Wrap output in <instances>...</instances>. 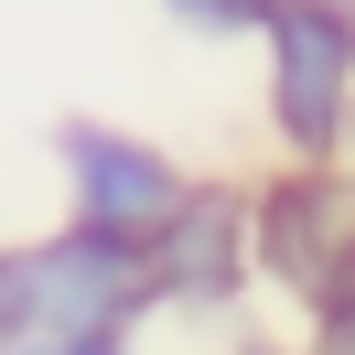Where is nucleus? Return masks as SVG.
I'll return each instance as SVG.
<instances>
[{"label":"nucleus","mask_w":355,"mask_h":355,"mask_svg":"<svg viewBox=\"0 0 355 355\" xmlns=\"http://www.w3.org/2000/svg\"><path fill=\"white\" fill-rule=\"evenodd\" d=\"M345 162H355V108H345Z\"/></svg>","instance_id":"obj_11"},{"label":"nucleus","mask_w":355,"mask_h":355,"mask_svg":"<svg viewBox=\"0 0 355 355\" xmlns=\"http://www.w3.org/2000/svg\"><path fill=\"white\" fill-rule=\"evenodd\" d=\"M151 11H173V22H194V33H226V44H259V22L280 0H151Z\"/></svg>","instance_id":"obj_6"},{"label":"nucleus","mask_w":355,"mask_h":355,"mask_svg":"<svg viewBox=\"0 0 355 355\" xmlns=\"http://www.w3.org/2000/svg\"><path fill=\"white\" fill-rule=\"evenodd\" d=\"M248 248H259V280L291 302H323L355 280V162H280V173L248 183Z\"/></svg>","instance_id":"obj_3"},{"label":"nucleus","mask_w":355,"mask_h":355,"mask_svg":"<svg viewBox=\"0 0 355 355\" xmlns=\"http://www.w3.org/2000/svg\"><path fill=\"white\" fill-rule=\"evenodd\" d=\"M237 355H291V345H237Z\"/></svg>","instance_id":"obj_10"},{"label":"nucleus","mask_w":355,"mask_h":355,"mask_svg":"<svg viewBox=\"0 0 355 355\" xmlns=\"http://www.w3.org/2000/svg\"><path fill=\"white\" fill-rule=\"evenodd\" d=\"M151 302L183 323H216L248 302L259 280V248H248V183H183V205L151 226Z\"/></svg>","instance_id":"obj_4"},{"label":"nucleus","mask_w":355,"mask_h":355,"mask_svg":"<svg viewBox=\"0 0 355 355\" xmlns=\"http://www.w3.org/2000/svg\"><path fill=\"white\" fill-rule=\"evenodd\" d=\"M54 173H65V216L119 226V237H151L183 205V183H194L162 140L119 130V119H65V130H54Z\"/></svg>","instance_id":"obj_5"},{"label":"nucleus","mask_w":355,"mask_h":355,"mask_svg":"<svg viewBox=\"0 0 355 355\" xmlns=\"http://www.w3.org/2000/svg\"><path fill=\"white\" fill-rule=\"evenodd\" d=\"M302 355H355V280L312 302V334H302Z\"/></svg>","instance_id":"obj_7"},{"label":"nucleus","mask_w":355,"mask_h":355,"mask_svg":"<svg viewBox=\"0 0 355 355\" xmlns=\"http://www.w3.org/2000/svg\"><path fill=\"white\" fill-rule=\"evenodd\" d=\"M151 312V248L119 226L65 216L11 248V334H140Z\"/></svg>","instance_id":"obj_1"},{"label":"nucleus","mask_w":355,"mask_h":355,"mask_svg":"<svg viewBox=\"0 0 355 355\" xmlns=\"http://www.w3.org/2000/svg\"><path fill=\"white\" fill-rule=\"evenodd\" d=\"M0 355H11V248H0Z\"/></svg>","instance_id":"obj_9"},{"label":"nucleus","mask_w":355,"mask_h":355,"mask_svg":"<svg viewBox=\"0 0 355 355\" xmlns=\"http://www.w3.org/2000/svg\"><path fill=\"white\" fill-rule=\"evenodd\" d=\"M11 355H130V334H11Z\"/></svg>","instance_id":"obj_8"},{"label":"nucleus","mask_w":355,"mask_h":355,"mask_svg":"<svg viewBox=\"0 0 355 355\" xmlns=\"http://www.w3.org/2000/svg\"><path fill=\"white\" fill-rule=\"evenodd\" d=\"M269 54V140L280 162H345V108H355V0H280L259 22Z\"/></svg>","instance_id":"obj_2"}]
</instances>
